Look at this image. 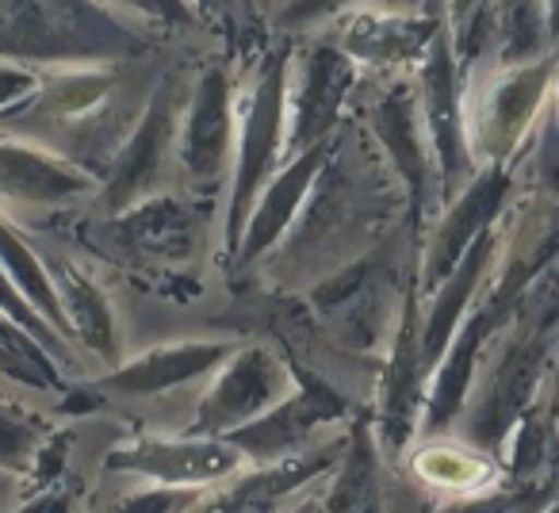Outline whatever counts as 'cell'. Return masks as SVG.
I'll use <instances>...</instances> for the list:
<instances>
[{
	"instance_id": "7a4b0ae2",
	"label": "cell",
	"mask_w": 559,
	"mask_h": 513,
	"mask_svg": "<svg viewBox=\"0 0 559 513\" xmlns=\"http://www.w3.org/2000/svg\"><path fill=\"white\" fill-rule=\"evenodd\" d=\"M548 116L559 123V50H556V77H551V96H548Z\"/></svg>"
},
{
	"instance_id": "6da1fadb",
	"label": "cell",
	"mask_w": 559,
	"mask_h": 513,
	"mask_svg": "<svg viewBox=\"0 0 559 513\" xmlns=\"http://www.w3.org/2000/svg\"><path fill=\"white\" fill-rule=\"evenodd\" d=\"M414 472H418V479H426L429 487L479 490L490 482L495 467H490V460H483L479 452L460 449V444H426V449L414 456Z\"/></svg>"
}]
</instances>
